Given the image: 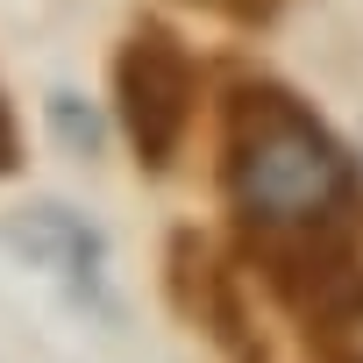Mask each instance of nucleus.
Masks as SVG:
<instances>
[{
    "label": "nucleus",
    "mask_w": 363,
    "mask_h": 363,
    "mask_svg": "<svg viewBox=\"0 0 363 363\" xmlns=\"http://www.w3.org/2000/svg\"><path fill=\"white\" fill-rule=\"evenodd\" d=\"M8 250L29 257L36 271H50L57 285H72L79 299H100V278H107V235L72 214L65 200H36V207H15L8 214Z\"/></svg>",
    "instance_id": "5"
},
{
    "label": "nucleus",
    "mask_w": 363,
    "mask_h": 363,
    "mask_svg": "<svg viewBox=\"0 0 363 363\" xmlns=\"http://www.w3.org/2000/svg\"><path fill=\"white\" fill-rule=\"evenodd\" d=\"M22 171V121L8 107V93H0V178H15Z\"/></svg>",
    "instance_id": "7"
},
{
    "label": "nucleus",
    "mask_w": 363,
    "mask_h": 363,
    "mask_svg": "<svg viewBox=\"0 0 363 363\" xmlns=\"http://www.w3.org/2000/svg\"><path fill=\"white\" fill-rule=\"evenodd\" d=\"M221 193L242 250L363 235V164L356 150L285 86L250 79L221 114Z\"/></svg>",
    "instance_id": "1"
},
{
    "label": "nucleus",
    "mask_w": 363,
    "mask_h": 363,
    "mask_svg": "<svg viewBox=\"0 0 363 363\" xmlns=\"http://www.w3.org/2000/svg\"><path fill=\"white\" fill-rule=\"evenodd\" d=\"M164 292L178 306V320H193L207 342L250 356V306H242V271H228L214 257V242L200 228H178L164 250Z\"/></svg>",
    "instance_id": "4"
},
{
    "label": "nucleus",
    "mask_w": 363,
    "mask_h": 363,
    "mask_svg": "<svg viewBox=\"0 0 363 363\" xmlns=\"http://www.w3.org/2000/svg\"><path fill=\"white\" fill-rule=\"evenodd\" d=\"M114 114L143 171H171L200 114V65L164 22H143L114 57Z\"/></svg>",
    "instance_id": "2"
},
{
    "label": "nucleus",
    "mask_w": 363,
    "mask_h": 363,
    "mask_svg": "<svg viewBox=\"0 0 363 363\" xmlns=\"http://www.w3.org/2000/svg\"><path fill=\"white\" fill-rule=\"evenodd\" d=\"M50 128H57V143H65L72 157H100V143H107L100 114H93L79 93H50Z\"/></svg>",
    "instance_id": "6"
},
{
    "label": "nucleus",
    "mask_w": 363,
    "mask_h": 363,
    "mask_svg": "<svg viewBox=\"0 0 363 363\" xmlns=\"http://www.w3.org/2000/svg\"><path fill=\"white\" fill-rule=\"evenodd\" d=\"M264 292L313 335V342H356L363 328V235H313V242H271L250 250Z\"/></svg>",
    "instance_id": "3"
}]
</instances>
